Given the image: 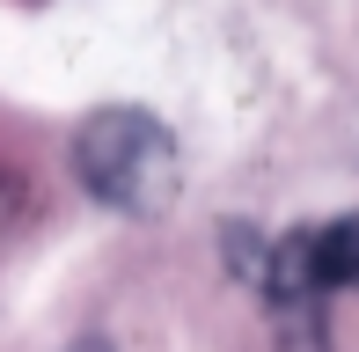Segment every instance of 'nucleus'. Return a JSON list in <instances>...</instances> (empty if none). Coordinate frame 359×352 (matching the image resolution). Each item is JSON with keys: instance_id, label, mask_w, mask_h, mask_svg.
<instances>
[{"instance_id": "nucleus-1", "label": "nucleus", "mask_w": 359, "mask_h": 352, "mask_svg": "<svg viewBox=\"0 0 359 352\" xmlns=\"http://www.w3.org/2000/svg\"><path fill=\"white\" fill-rule=\"evenodd\" d=\"M74 169H81V184L103 205H118V213H133V220L169 213V198H176V140L161 133L147 110H125V103L95 110V118L81 125Z\"/></svg>"}, {"instance_id": "nucleus-2", "label": "nucleus", "mask_w": 359, "mask_h": 352, "mask_svg": "<svg viewBox=\"0 0 359 352\" xmlns=\"http://www.w3.org/2000/svg\"><path fill=\"white\" fill-rule=\"evenodd\" d=\"M74 352H110V345H103V338H81V345H74Z\"/></svg>"}]
</instances>
